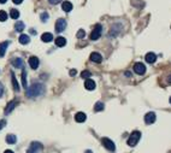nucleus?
<instances>
[{
  "label": "nucleus",
  "instance_id": "nucleus-1",
  "mask_svg": "<svg viewBox=\"0 0 171 153\" xmlns=\"http://www.w3.org/2000/svg\"><path fill=\"white\" fill-rule=\"evenodd\" d=\"M45 93V86L42 83H34L27 88V95L29 98H37Z\"/></svg>",
  "mask_w": 171,
  "mask_h": 153
},
{
  "label": "nucleus",
  "instance_id": "nucleus-2",
  "mask_svg": "<svg viewBox=\"0 0 171 153\" xmlns=\"http://www.w3.org/2000/svg\"><path fill=\"white\" fill-rule=\"evenodd\" d=\"M140 139H141V133H140V132H137V130L133 132V133L130 134L129 139H128V145H129V146H131V147L136 146Z\"/></svg>",
  "mask_w": 171,
  "mask_h": 153
},
{
  "label": "nucleus",
  "instance_id": "nucleus-3",
  "mask_svg": "<svg viewBox=\"0 0 171 153\" xmlns=\"http://www.w3.org/2000/svg\"><path fill=\"white\" fill-rule=\"evenodd\" d=\"M101 33H102V27L100 24H97L95 27L93 28V30H92V34H90V39L92 40H98L99 37L101 36Z\"/></svg>",
  "mask_w": 171,
  "mask_h": 153
},
{
  "label": "nucleus",
  "instance_id": "nucleus-4",
  "mask_svg": "<svg viewBox=\"0 0 171 153\" xmlns=\"http://www.w3.org/2000/svg\"><path fill=\"white\" fill-rule=\"evenodd\" d=\"M101 142H102V145L105 146V148H106V149L111 151V152H114L116 151V146H114L113 141H112V140H110L109 137H102L101 139Z\"/></svg>",
  "mask_w": 171,
  "mask_h": 153
},
{
  "label": "nucleus",
  "instance_id": "nucleus-5",
  "mask_svg": "<svg viewBox=\"0 0 171 153\" xmlns=\"http://www.w3.org/2000/svg\"><path fill=\"white\" fill-rule=\"evenodd\" d=\"M42 149V145L40 142H31L27 153H40Z\"/></svg>",
  "mask_w": 171,
  "mask_h": 153
},
{
  "label": "nucleus",
  "instance_id": "nucleus-6",
  "mask_svg": "<svg viewBox=\"0 0 171 153\" xmlns=\"http://www.w3.org/2000/svg\"><path fill=\"white\" fill-rule=\"evenodd\" d=\"M65 28H67V21H65L64 18L57 19V22H56V30H57V33L64 31Z\"/></svg>",
  "mask_w": 171,
  "mask_h": 153
},
{
  "label": "nucleus",
  "instance_id": "nucleus-7",
  "mask_svg": "<svg viewBox=\"0 0 171 153\" xmlns=\"http://www.w3.org/2000/svg\"><path fill=\"white\" fill-rule=\"evenodd\" d=\"M134 71L137 75H143L145 72H146V66H145V64H142V63H135Z\"/></svg>",
  "mask_w": 171,
  "mask_h": 153
},
{
  "label": "nucleus",
  "instance_id": "nucleus-8",
  "mask_svg": "<svg viewBox=\"0 0 171 153\" xmlns=\"http://www.w3.org/2000/svg\"><path fill=\"white\" fill-rule=\"evenodd\" d=\"M155 122V113L154 112H148L145 116V123L146 124H153Z\"/></svg>",
  "mask_w": 171,
  "mask_h": 153
},
{
  "label": "nucleus",
  "instance_id": "nucleus-9",
  "mask_svg": "<svg viewBox=\"0 0 171 153\" xmlns=\"http://www.w3.org/2000/svg\"><path fill=\"white\" fill-rule=\"evenodd\" d=\"M39 64H40V60H39L37 57L33 56V57L29 58V65H30L31 69H34V70L37 69V68H39Z\"/></svg>",
  "mask_w": 171,
  "mask_h": 153
},
{
  "label": "nucleus",
  "instance_id": "nucleus-10",
  "mask_svg": "<svg viewBox=\"0 0 171 153\" xmlns=\"http://www.w3.org/2000/svg\"><path fill=\"white\" fill-rule=\"evenodd\" d=\"M18 104V100H12V101H10L9 103V105L6 106V109H5V114H9V113H11L12 112V110H14L15 107H16V105Z\"/></svg>",
  "mask_w": 171,
  "mask_h": 153
},
{
  "label": "nucleus",
  "instance_id": "nucleus-11",
  "mask_svg": "<svg viewBox=\"0 0 171 153\" xmlns=\"http://www.w3.org/2000/svg\"><path fill=\"white\" fill-rule=\"evenodd\" d=\"M86 119H87V116H86V113H83V112H77L75 114V121L77 123H83Z\"/></svg>",
  "mask_w": 171,
  "mask_h": 153
},
{
  "label": "nucleus",
  "instance_id": "nucleus-12",
  "mask_svg": "<svg viewBox=\"0 0 171 153\" xmlns=\"http://www.w3.org/2000/svg\"><path fill=\"white\" fill-rule=\"evenodd\" d=\"M84 88L87 89V91H93V89H95V82H94L93 80H90V79L86 80V82H84Z\"/></svg>",
  "mask_w": 171,
  "mask_h": 153
},
{
  "label": "nucleus",
  "instance_id": "nucleus-13",
  "mask_svg": "<svg viewBox=\"0 0 171 153\" xmlns=\"http://www.w3.org/2000/svg\"><path fill=\"white\" fill-rule=\"evenodd\" d=\"M9 45H10L9 41H4V42L0 44V58L5 56V52H6V49H7Z\"/></svg>",
  "mask_w": 171,
  "mask_h": 153
},
{
  "label": "nucleus",
  "instance_id": "nucleus-14",
  "mask_svg": "<svg viewBox=\"0 0 171 153\" xmlns=\"http://www.w3.org/2000/svg\"><path fill=\"white\" fill-rule=\"evenodd\" d=\"M90 60H92V61H94V63H101L102 57H101L100 53H98V52H93V53L90 54Z\"/></svg>",
  "mask_w": 171,
  "mask_h": 153
},
{
  "label": "nucleus",
  "instance_id": "nucleus-15",
  "mask_svg": "<svg viewBox=\"0 0 171 153\" xmlns=\"http://www.w3.org/2000/svg\"><path fill=\"white\" fill-rule=\"evenodd\" d=\"M145 59H146L147 63H150V64H153V63L157 60V56L153 53V52H150L146 54V57H145Z\"/></svg>",
  "mask_w": 171,
  "mask_h": 153
},
{
  "label": "nucleus",
  "instance_id": "nucleus-16",
  "mask_svg": "<svg viewBox=\"0 0 171 153\" xmlns=\"http://www.w3.org/2000/svg\"><path fill=\"white\" fill-rule=\"evenodd\" d=\"M41 40L44 42H51L52 40H53V35H52L51 33H44L41 35Z\"/></svg>",
  "mask_w": 171,
  "mask_h": 153
},
{
  "label": "nucleus",
  "instance_id": "nucleus-17",
  "mask_svg": "<svg viewBox=\"0 0 171 153\" xmlns=\"http://www.w3.org/2000/svg\"><path fill=\"white\" fill-rule=\"evenodd\" d=\"M12 65H14L16 69H22L23 68V60L22 58H16L12 60Z\"/></svg>",
  "mask_w": 171,
  "mask_h": 153
},
{
  "label": "nucleus",
  "instance_id": "nucleus-18",
  "mask_svg": "<svg viewBox=\"0 0 171 153\" xmlns=\"http://www.w3.org/2000/svg\"><path fill=\"white\" fill-rule=\"evenodd\" d=\"M56 45L58 47H64L65 45H67V39L63 37V36H58L57 39H56Z\"/></svg>",
  "mask_w": 171,
  "mask_h": 153
},
{
  "label": "nucleus",
  "instance_id": "nucleus-19",
  "mask_svg": "<svg viewBox=\"0 0 171 153\" xmlns=\"http://www.w3.org/2000/svg\"><path fill=\"white\" fill-rule=\"evenodd\" d=\"M19 42H21L22 45H27V44H29V42H30V37H29V35H27V34H22V35L19 36Z\"/></svg>",
  "mask_w": 171,
  "mask_h": 153
},
{
  "label": "nucleus",
  "instance_id": "nucleus-20",
  "mask_svg": "<svg viewBox=\"0 0 171 153\" xmlns=\"http://www.w3.org/2000/svg\"><path fill=\"white\" fill-rule=\"evenodd\" d=\"M6 142L10 144V145L16 144V142H17V137H16V135H14V134H9V135L6 136Z\"/></svg>",
  "mask_w": 171,
  "mask_h": 153
},
{
  "label": "nucleus",
  "instance_id": "nucleus-21",
  "mask_svg": "<svg viewBox=\"0 0 171 153\" xmlns=\"http://www.w3.org/2000/svg\"><path fill=\"white\" fill-rule=\"evenodd\" d=\"M62 9H63V11H65V12H70V11L72 10V4H71L70 1H64V3L62 4Z\"/></svg>",
  "mask_w": 171,
  "mask_h": 153
},
{
  "label": "nucleus",
  "instance_id": "nucleus-22",
  "mask_svg": "<svg viewBox=\"0 0 171 153\" xmlns=\"http://www.w3.org/2000/svg\"><path fill=\"white\" fill-rule=\"evenodd\" d=\"M11 80H12V86H14V89H15L16 92H18L19 91V86H18V82H17V80L15 77L14 72H11Z\"/></svg>",
  "mask_w": 171,
  "mask_h": 153
},
{
  "label": "nucleus",
  "instance_id": "nucleus-23",
  "mask_svg": "<svg viewBox=\"0 0 171 153\" xmlns=\"http://www.w3.org/2000/svg\"><path fill=\"white\" fill-rule=\"evenodd\" d=\"M25 28V25H24V23L23 22H17L16 24H15V29H16V31H23V29Z\"/></svg>",
  "mask_w": 171,
  "mask_h": 153
},
{
  "label": "nucleus",
  "instance_id": "nucleus-24",
  "mask_svg": "<svg viewBox=\"0 0 171 153\" xmlns=\"http://www.w3.org/2000/svg\"><path fill=\"white\" fill-rule=\"evenodd\" d=\"M22 84L24 88H27V71L25 70L22 71Z\"/></svg>",
  "mask_w": 171,
  "mask_h": 153
},
{
  "label": "nucleus",
  "instance_id": "nucleus-25",
  "mask_svg": "<svg viewBox=\"0 0 171 153\" xmlns=\"http://www.w3.org/2000/svg\"><path fill=\"white\" fill-rule=\"evenodd\" d=\"M10 16H11V18H18L19 17V11L18 10H16V9H12L11 10V12H10Z\"/></svg>",
  "mask_w": 171,
  "mask_h": 153
},
{
  "label": "nucleus",
  "instance_id": "nucleus-26",
  "mask_svg": "<svg viewBox=\"0 0 171 153\" xmlns=\"http://www.w3.org/2000/svg\"><path fill=\"white\" fill-rule=\"evenodd\" d=\"M102 110H104V104L101 103V101H98V103L95 104V106H94V111L100 112V111H102Z\"/></svg>",
  "mask_w": 171,
  "mask_h": 153
},
{
  "label": "nucleus",
  "instance_id": "nucleus-27",
  "mask_svg": "<svg viewBox=\"0 0 171 153\" xmlns=\"http://www.w3.org/2000/svg\"><path fill=\"white\" fill-rule=\"evenodd\" d=\"M7 19V14H6V11L1 10L0 11V22H5Z\"/></svg>",
  "mask_w": 171,
  "mask_h": 153
},
{
  "label": "nucleus",
  "instance_id": "nucleus-28",
  "mask_svg": "<svg viewBox=\"0 0 171 153\" xmlns=\"http://www.w3.org/2000/svg\"><path fill=\"white\" fill-rule=\"evenodd\" d=\"M76 36H77V39H83V37L86 36V31L83 29H80V30L77 31V35Z\"/></svg>",
  "mask_w": 171,
  "mask_h": 153
},
{
  "label": "nucleus",
  "instance_id": "nucleus-29",
  "mask_svg": "<svg viewBox=\"0 0 171 153\" xmlns=\"http://www.w3.org/2000/svg\"><path fill=\"white\" fill-rule=\"evenodd\" d=\"M81 76H82V79H89L90 76H92V74H90V71H88V70H84V71H82V74H81Z\"/></svg>",
  "mask_w": 171,
  "mask_h": 153
},
{
  "label": "nucleus",
  "instance_id": "nucleus-30",
  "mask_svg": "<svg viewBox=\"0 0 171 153\" xmlns=\"http://www.w3.org/2000/svg\"><path fill=\"white\" fill-rule=\"evenodd\" d=\"M48 21V14L47 12H42L41 14V22H47Z\"/></svg>",
  "mask_w": 171,
  "mask_h": 153
},
{
  "label": "nucleus",
  "instance_id": "nucleus-31",
  "mask_svg": "<svg viewBox=\"0 0 171 153\" xmlns=\"http://www.w3.org/2000/svg\"><path fill=\"white\" fill-rule=\"evenodd\" d=\"M60 1H62V0H48V3L52 4V5H57V4H59Z\"/></svg>",
  "mask_w": 171,
  "mask_h": 153
},
{
  "label": "nucleus",
  "instance_id": "nucleus-32",
  "mask_svg": "<svg viewBox=\"0 0 171 153\" xmlns=\"http://www.w3.org/2000/svg\"><path fill=\"white\" fill-rule=\"evenodd\" d=\"M5 125H6V121H0V130H1Z\"/></svg>",
  "mask_w": 171,
  "mask_h": 153
},
{
  "label": "nucleus",
  "instance_id": "nucleus-33",
  "mask_svg": "<svg viewBox=\"0 0 171 153\" xmlns=\"http://www.w3.org/2000/svg\"><path fill=\"white\" fill-rule=\"evenodd\" d=\"M3 94H4V86L0 83V97H1Z\"/></svg>",
  "mask_w": 171,
  "mask_h": 153
},
{
  "label": "nucleus",
  "instance_id": "nucleus-34",
  "mask_svg": "<svg viewBox=\"0 0 171 153\" xmlns=\"http://www.w3.org/2000/svg\"><path fill=\"white\" fill-rule=\"evenodd\" d=\"M12 1H14V4H16V5H19V4L23 3V0H12Z\"/></svg>",
  "mask_w": 171,
  "mask_h": 153
},
{
  "label": "nucleus",
  "instance_id": "nucleus-35",
  "mask_svg": "<svg viewBox=\"0 0 171 153\" xmlns=\"http://www.w3.org/2000/svg\"><path fill=\"white\" fill-rule=\"evenodd\" d=\"M76 72H77V71H76L75 69H74V70H70V76H75V75H76Z\"/></svg>",
  "mask_w": 171,
  "mask_h": 153
},
{
  "label": "nucleus",
  "instance_id": "nucleus-36",
  "mask_svg": "<svg viewBox=\"0 0 171 153\" xmlns=\"http://www.w3.org/2000/svg\"><path fill=\"white\" fill-rule=\"evenodd\" d=\"M4 153H14V151H11V149H6Z\"/></svg>",
  "mask_w": 171,
  "mask_h": 153
},
{
  "label": "nucleus",
  "instance_id": "nucleus-37",
  "mask_svg": "<svg viewBox=\"0 0 171 153\" xmlns=\"http://www.w3.org/2000/svg\"><path fill=\"white\" fill-rule=\"evenodd\" d=\"M7 1V0H0V4H5Z\"/></svg>",
  "mask_w": 171,
  "mask_h": 153
},
{
  "label": "nucleus",
  "instance_id": "nucleus-38",
  "mask_svg": "<svg viewBox=\"0 0 171 153\" xmlns=\"http://www.w3.org/2000/svg\"><path fill=\"white\" fill-rule=\"evenodd\" d=\"M86 153H93V152H92L90 149H88V151H86Z\"/></svg>",
  "mask_w": 171,
  "mask_h": 153
}]
</instances>
